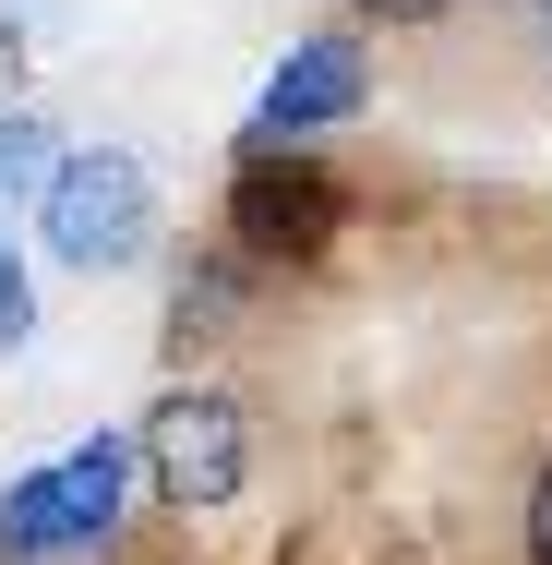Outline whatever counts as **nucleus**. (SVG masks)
Here are the masks:
<instances>
[{"label":"nucleus","instance_id":"nucleus-4","mask_svg":"<svg viewBox=\"0 0 552 565\" xmlns=\"http://www.w3.org/2000/svg\"><path fill=\"white\" fill-rule=\"evenodd\" d=\"M372 97V73H360V49L348 36H301L277 73H264V97H252V157H289L301 132H325Z\"/></svg>","mask_w":552,"mask_h":565},{"label":"nucleus","instance_id":"nucleus-3","mask_svg":"<svg viewBox=\"0 0 552 565\" xmlns=\"http://www.w3.org/2000/svg\"><path fill=\"white\" fill-rule=\"evenodd\" d=\"M144 469H156L169 505H228L240 469H252V422H240V397H217V385L156 397V422H144Z\"/></svg>","mask_w":552,"mask_h":565},{"label":"nucleus","instance_id":"nucleus-5","mask_svg":"<svg viewBox=\"0 0 552 565\" xmlns=\"http://www.w3.org/2000/svg\"><path fill=\"white\" fill-rule=\"evenodd\" d=\"M228 217H240V241H264V253H313V241H336V181L325 169H301V157H252L240 169V193H228Z\"/></svg>","mask_w":552,"mask_h":565},{"label":"nucleus","instance_id":"nucleus-9","mask_svg":"<svg viewBox=\"0 0 552 565\" xmlns=\"http://www.w3.org/2000/svg\"><path fill=\"white\" fill-rule=\"evenodd\" d=\"M385 12H433V0H385Z\"/></svg>","mask_w":552,"mask_h":565},{"label":"nucleus","instance_id":"nucleus-7","mask_svg":"<svg viewBox=\"0 0 552 565\" xmlns=\"http://www.w3.org/2000/svg\"><path fill=\"white\" fill-rule=\"evenodd\" d=\"M12 338H36V277H24V253L0 241V349Z\"/></svg>","mask_w":552,"mask_h":565},{"label":"nucleus","instance_id":"nucleus-8","mask_svg":"<svg viewBox=\"0 0 552 565\" xmlns=\"http://www.w3.org/2000/svg\"><path fill=\"white\" fill-rule=\"evenodd\" d=\"M529 554L552 565V469H541V493H529Z\"/></svg>","mask_w":552,"mask_h":565},{"label":"nucleus","instance_id":"nucleus-2","mask_svg":"<svg viewBox=\"0 0 552 565\" xmlns=\"http://www.w3.org/2000/svg\"><path fill=\"white\" fill-rule=\"evenodd\" d=\"M120 434H97V446L48 457V469H24L12 493H0V565H48V554H85V542H109L120 518Z\"/></svg>","mask_w":552,"mask_h":565},{"label":"nucleus","instance_id":"nucleus-1","mask_svg":"<svg viewBox=\"0 0 552 565\" xmlns=\"http://www.w3.org/2000/svg\"><path fill=\"white\" fill-rule=\"evenodd\" d=\"M36 217H48V253H61V265L120 277V265L156 241V181H144V157H120V145H73L61 181L36 193Z\"/></svg>","mask_w":552,"mask_h":565},{"label":"nucleus","instance_id":"nucleus-6","mask_svg":"<svg viewBox=\"0 0 552 565\" xmlns=\"http://www.w3.org/2000/svg\"><path fill=\"white\" fill-rule=\"evenodd\" d=\"M48 181H61L48 120H36V109H0V205H12V193H48Z\"/></svg>","mask_w":552,"mask_h":565}]
</instances>
